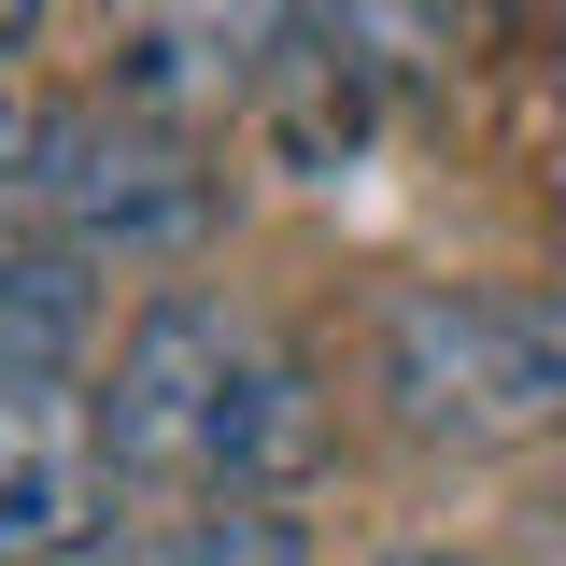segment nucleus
I'll use <instances>...</instances> for the list:
<instances>
[{
    "instance_id": "0eeeda50",
    "label": "nucleus",
    "mask_w": 566,
    "mask_h": 566,
    "mask_svg": "<svg viewBox=\"0 0 566 566\" xmlns=\"http://www.w3.org/2000/svg\"><path fill=\"white\" fill-rule=\"evenodd\" d=\"M326 43H340L368 85H411V71H453V57H482V29H495V0H297Z\"/></svg>"
},
{
    "instance_id": "20e7f679",
    "label": "nucleus",
    "mask_w": 566,
    "mask_h": 566,
    "mask_svg": "<svg viewBox=\"0 0 566 566\" xmlns=\"http://www.w3.org/2000/svg\"><path fill=\"white\" fill-rule=\"evenodd\" d=\"M114 424L71 382H0V566H57L114 538Z\"/></svg>"
},
{
    "instance_id": "f03ea898",
    "label": "nucleus",
    "mask_w": 566,
    "mask_h": 566,
    "mask_svg": "<svg viewBox=\"0 0 566 566\" xmlns=\"http://www.w3.org/2000/svg\"><path fill=\"white\" fill-rule=\"evenodd\" d=\"M0 212L43 227V241H71V255H142V241H199L212 227V170L156 114L14 99L0 114Z\"/></svg>"
},
{
    "instance_id": "39448f33",
    "label": "nucleus",
    "mask_w": 566,
    "mask_h": 566,
    "mask_svg": "<svg viewBox=\"0 0 566 566\" xmlns=\"http://www.w3.org/2000/svg\"><path fill=\"white\" fill-rule=\"evenodd\" d=\"M85 340H99V283H85V255L0 212V382H71Z\"/></svg>"
},
{
    "instance_id": "423d86ee",
    "label": "nucleus",
    "mask_w": 566,
    "mask_h": 566,
    "mask_svg": "<svg viewBox=\"0 0 566 566\" xmlns=\"http://www.w3.org/2000/svg\"><path fill=\"white\" fill-rule=\"evenodd\" d=\"M85 566H312V538L270 495H142Z\"/></svg>"
},
{
    "instance_id": "7ed1b4c3",
    "label": "nucleus",
    "mask_w": 566,
    "mask_h": 566,
    "mask_svg": "<svg viewBox=\"0 0 566 566\" xmlns=\"http://www.w3.org/2000/svg\"><path fill=\"white\" fill-rule=\"evenodd\" d=\"M382 397L411 439H453V453L538 439V424H566V326L495 283H397L382 297Z\"/></svg>"
},
{
    "instance_id": "1a4fd4ad",
    "label": "nucleus",
    "mask_w": 566,
    "mask_h": 566,
    "mask_svg": "<svg viewBox=\"0 0 566 566\" xmlns=\"http://www.w3.org/2000/svg\"><path fill=\"white\" fill-rule=\"evenodd\" d=\"M382 566H482V553H382Z\"/></svg>"
},
{
    "instance_id": "f257e3e1",
    "label": "nucleus",
    "mask_w": 566,
    "mask_h": 566,
    "mask_svg": "<svg viewBox=\"0 0 566 566\" xmlns=\"http://www.w3.org/2000/svg\"><path fill=\"white\" fill-rule=\"evenodd\" d=\"M114 468L128 495H283L326 468V397L283 326H255L241 297H156L114 354Z\"/></svg>"
},
{
    "instance_id": "6e6552de",
    "label": "nucleus",
    "mask_w": 566,
    "mask_h": 566,
    "mask_svg": "<svg viewBox=\"0 0 566 566\" xmlns=\"http://www.w3.org/2000/svg\"><path fill=\"white\" fill-rule=\"evenodd\" d=\"M29 29H43V0H0V57H14V43H29Z\"/></svg>"
}]
</instances>
